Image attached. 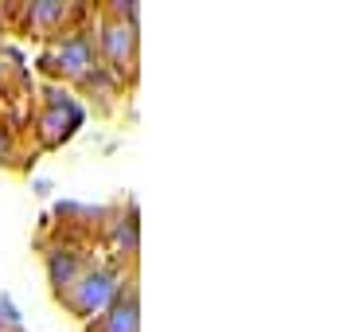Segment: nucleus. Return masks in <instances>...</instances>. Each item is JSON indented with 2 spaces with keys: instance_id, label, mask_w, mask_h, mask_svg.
I'll use <instances>...</instances> for the list:
<instances>
[{
  "instance_id": "obj_1",
  "label": "nucleus",
  "mask_w": 351,
  "mask_h": 332,
  "mask_svg": "<svg viewBox=\"0 0 351 332\" xmlns=\"http://www.w3.org/2000/svg\"><path fill=\"white\" fill-rule=\"evenodd\" d=\"M101 51L113 63V75L133 78L137 71V24H133V8L129 12H101Z\"/></svg>"
},
{
  "instance_id": "obj_2",
  "label": "nucleus",
  "mask_w": 351,
  "mask_h": 332,
  "mask_svg": "<svg viewBox=\"0 0 351 332\" xmlns=\"http://www.w3.org/2000/svg\"><path fill=\"white\" fill-rule=\"evenodd\" d=\"M113 289H117V278H113V270L98 266V270H90V274H82V278H78L71 305H75L78 313H94V309H101V305H106V301L113 297Z\"/></svg>"
},
{
  "instance_id": "obj_3",
  "label": "nucleus",
  "mask_w": 351,
  "mask_h": 332,
  "mask_svg": "<svg viewBox=\"0 0 351 332\" xmlns=\"http://www.w3.org/2000/svg\"><path fill=\"white\" fill-rule=\"evenodd\" d=\"M94 332H137V294L129 289V297H117V305L94 324Z\"/></svg>"
}]
</instances>
